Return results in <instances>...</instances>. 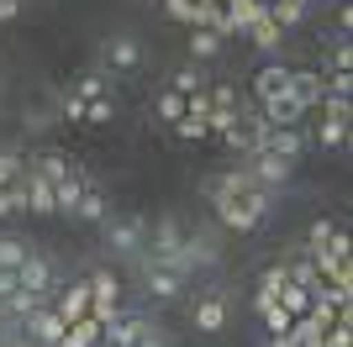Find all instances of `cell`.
<instances>
[{
	"label": "cell",
	"instance_id": "603a6c76",
	"mask_svg": "<svg viewBox=\"0 0 353 347\" xmlns=\"http://www.w3.org/2000/svg\"><path fill=\"white\" fill-rule=\"evenodd\" d=\"M159 116L169 121V127L185 121V95H179V90H163V95H159Z\"/></svg>",
	"mask_w": 353,
	"mask_h": 347
},
{
	"label": "cell",
	"instance_id": "484cf974",
	"mask_svg": "<svg viewBox=\"0 0 353 347\" xmlns=\"http://www.w3.org/2000/svg\"><path fill=\"white\" fill-rule=\"evenodd\" d=\"M21 258H27V242L21 237H0V269H16Z\"/></svg>",
	"mask_w": 353,
	"mask_h": 347
},
{
	"label": "cell",
	"instance_id": "8fae6325",
	"mask_svg": "<svg viewBox=\"0 0 353 347\" xmlns=\"http://www.w3.org/2000/svg\"><path fill=\"white\" fill-rule=\"evenodd\" d=\"M27 211H37V216H59V205H53V185L37 179L32 169H27Z\"/></svg>",
	"mask_w": 353,
	"mask_h": 347
},
{
	"label": "cell",
	"instance_id": "7402d4cb",
	"mask_svg": "<svg viewBox=\"0 0 353 347\" xmlns=\"http://www.w3.org/2000/svg\"><path fill=\"white\" fill-rule=\"evenodd\" d=\"M248 43H253V48H280V43H285V27H274V21L264 16L259 27H248Z\"/></svg>",
	"mask_w": 353,
	"mask_h": 347
},
{
	"label": "cell",
	"instance_id": "d6986e66",
	"mask_svg": "<svg viewBox=\"0 0 353 347\" xmlns=\"http://www.w3.org/2000/svg\"><path fill=\"white\" fill-rule=\"evenodd\" d=\"M111 242L121 247V253H137V242H143V221H117V227H111Z\"/></svg>",
	"mask_w": 353,
	"mask_h": 347
},
{
	"label": "cell",
	"instance_id": "d590c367",
	"mask_svg": "<svg viewBox=\"0 0 353 347\" xmlns=\"http://www.w3.org/2000/svg\"><path fill=\"white\" fill-rule=\"evenodd\" d=\"M332 69H353V48H348V43L332 48Z\"/></svg>",
	"mask_w": 353,
	"mask_h": 347
},
{
	"label": "cell",
	"instance_id": "8992f818",
	"mask_svg": "<svg viewBox=\"0 0 353 347\" xmlns=\"http://www.w3.org/2000/svg\"><path fill=\"white\" fill-rule=\"evenodd\" d=\"M253 101H259V105H264L269 101V95H280V90H290V69H285V63H269V69H259V74H253Z\"/></svg>",
	"mask_w": 353,
	"mask_h": 347
},
{
	"label": "cell",
	"instance_id": "4316f807",
	"mask_svg": "<svg viewBox=\"0 0 353 347\" xmlns=\"http://www.w3.org/2000/svg\"><path fill=\"white\" fill-rule=\"evenodd\" d=\"M74 95H79V101H105V79L101 74H85V79L74 85Z\"/></svg>",
	"mask_w": 353,
	"mask_h": 347
},
{
	"label": "cell",
	"instance_id": "836d02e7",
	"mask_svg": "<svg viewBox=\"0 0 353 347\" xmlns=\"http://www.w3.org/2000/svg\"><path fill=\"white\" fill-rule=\"evenodd\" d=\"M85 121H111V101H90L85 105Z\"/></svg>",
	"mask_w": 353,
	"mask_h": 347
},
{
	"label": "cell",
	"instance_id": "30bf717a",
	"mask_svg": "<svg viewBox=\"0 0 353 347\" xmlns=\"http://www.w3.org/2000/svg\"><path fill=\"white\" fill-rule=\"evenodd\" d=\"M179 284H185V279H179L174 269H163L159 258H148V289H153L159 300H174V295H179Z\"/></svg>",
	"mask_w": 353,
	"mask_h": 347
},
{
	"label": "cell",
	"instance_id": "ba28073f",
	"mask_svg": "<svg viewBox=\"0 0 353 347\" xmlns=\"http://www.w3.org/2000/svg\"><path fill=\"white\" fill-rule=\"evenodd\" d=\"M301 147H306V143H301V132H295V127H274V132H269V143H264V153L295 163V158H301Z\"/></svg>",
	"mask_w": 353,
	"mask_h": 347
},
{
	"label": "cell",
	"instance_id": "8d00e7d4",
	"mask_svg": "<svg viewBox=\"0 0 353 347\" xmlns=\"http://www.w3.org/2000/svg\"><path fill=\"white\" fill-rule=\"evenodd\" d=\"M85 105H90V101H79V95H69V101H63V116H69V121H85Z\"/></svg>",
	"mask_w": 353,
	"mask_h": 347
},
{
	"label": "cell",
	"instance_id": "e575fe53",
	"mask_svg": "<svg viewBox=\"0 0 353 347\" xmlns=\"http://www.w3.org/2000/svg\"><path fill=\"white\" fill-rule=\"evenodd\" d=\"M348 90H353V74L338 69V74H332V90H327V95H348Z\"/></svg>",
	"mask_w": 353,
	"mask_h": 347
},
{
	"label": "cell",
	"instance_id": "7a4b0ae2",
	"mask_svg": "<svg viewBox=\"0 0 353 347\" xmlns=\"http://www.w3.org/2000/svg\"><path fill=\"white\" fill-rule=\"evenodd\" d=\"M21 321H27V337H32L37 347H59V342H63V332H69V321L53 311V300H43L37 311H27Z\"/></svg>",
	"mask_w": 353,
	"mask_h": 347
},
{
	"label": "cell",
	"instance_id": "ab89813d",
	"mask_svg": "<svg viewBox=\"0 0 353 347\" xmlns=\"http://www.w3.org/2000/svg\"><path fill=\"white\" fill-rule=\"evenodd\" d=\"M259 6H269V0H259Z\"/></svg>",
	"mask_w": 353,
	"mask_h": 347
},
{
	"label": "cell",
	"instance_id": "277c9868",
	"mask_svg": "<svg viewBox=\"0 0 353 347\" xmlns=\"http://www.w3.org/2000/svg\"><path fill=\"white\" fill-rule=\"evenodd\" d=\"M259 111H264V121H269V127H295V121H301V101H295L290 90L269 95V101L259 105Z\"/></svg>",
	"mask_w": 353,
	"mask_h": 347
},
{
	"label": "cell",
	"instance_id": "ffe728a7",
	"mask_svg": "<svg viewBox=\"0 0 353 347\" xmlns=\"http://www.w3.org/2000/svg\"><path fill=\"white\" fill-rule=\"evenodd\" d=\"M74 211H79V221H105V195L95 185H85V195H79V205H74Z\"/></svg>",
	"mask_w": 353,
	"mask_h": 347
},
{
	"label": "cell",
	"instance_id": "ac0fdd59",
	"mask_svg": "<svg viewBox=\"0 0 353 347\" xmlns=\"http://www.w3.org/2000/svg\"><path fill=\"white\" fill-rule=\"evenodd\" d=\"M105 58H111V69H132L137 58H143V48H137L132 37H117V43L105 48Z\"/></svg>",
	"mask_w": 353,
	"mask_h": 347
},
{
	"label": "cell",
	"instance_id": "83f0119b",
	"mask_svg": "<svg viewBox=\"0 0 353 347\" xmlns=\"http://www.w3.org/2000/svg\"><path fill=\"white\" fill-rule=\"evenodd\" d=\"M174 137H185V143H201V137H211V132H206V121L185 116V121H174Z\"/></svg>",
	"mask_w": 353,
	"mask_h": 347
},
{
	"label": "cell",
	"instance_id": "4dcf8cb0",
	"mask_svg": "<svg viewBox=\"0 0 353 347\" xmlns=\"http://www.w3.org/2000/svg\"><path fill=\"white\" fill-rule=\"evenodd\" d=\"M332 231H338V227H332V216H322L316 227H311V247H306V253H316V247H322L327 237H332Z\"/></svg>",
	"mask_w": 353,
	"mask_h": 347
},
{
	"label": "cell",
	"instance_id": "7c38bea8",
	"mask_svg": "<svg viewBox=\"0 0 353 347\" xmlns=\"http://www.w3.org/2000/svg\"><path fill=\"white\" fill-rule=\"evenodd\" d=\"M59 347H101V321H95V316L69 321V332H63V342H59Z\"/></svg>",
	"mask_w": 353,
	"mask_h": 347
},
{
	"label": "cell",
	"instance_id": "52a82bcc",
	"mask_svg": "<svg viewBox=\"0 0 353 347\" xmlns=\"http://www.w3.org/2000/svg\"><path fill=\"white\" fill-rule=\"evenodd\" d=\"M79 195H85V174H74V169H69L59 185H53V205H59V216H74Z\"/></svg>",
	"mask_w": 353,
	"mask_h": 347
},
{
	"label": "cell",
	"instance_id": "e0dca14e",
	"mask_svg": "<svg viewBox=\"0 0 353 347\" xmlns=\"http://www.w3.org/2000/svg\"><path fill=\"white\" fill-rule=\"evenodd\" d=\"M179 242H185V231H179V221H174V216H163L159 227H153V253L163 258V253H174Z\"/></svg>",
	"mask_w": 353,
	"mask_h": 347
},
{
	"label": "cell",
	"instance_id": "3957f363",
	"mask_svg": "<svg viewBox=\"0 0 353 347\" xmlns=\"http://www.w3.org/2000/svg\"><path fill=\"white\" fill-rule=\"evenodd\" d=\"M290 95L301 101V111H311V105L327 101V79H322V74H311V69H301V74H290Z\"/></svg>",
	"mask_w": 353,
	"mask_h": 347
},
{
	"label": "cell",
	"instance_id": "5b68a950",
	"mask_svg": "<svg viewBox=\"0 0 353 347\" xmlns=\"http://www.w3.org/2000/svg\"><path fill=\"white\" fill-rule=\"evenodd\" d=\"M16 279H21V289H27V295H48V279H53V269H48V258L27 253V258L16 263Z\"/></svg>",
	"mask_w": 353,
	"mask_h": 347
},
{
	"label": "cell",
	"instance_id": "d6a6232c",
	"mask_svg": "<svg viewBox=\"0 0 353 347\" xmlns=\"http://www.w3.org/2000/svg\"><path fill=\"white\" fill-rule=\"evenodd\" d=\"M16 289H21V279H16V269H0V300H11Z\"/></svg>",
	"mask_w": 353,
	"mask_h": 347
},
{
	"label": "cell",
	"instance_id": "f546056e",
	"mask_svg": "<svg viewBox=\"0 0 353 347\" xmlns=\"http://www.w3.org/2000/svg\"><path fill=\"white\" fill-rule=\"evenodd\" d=\"M21 169H27V163L16 158V153H0V185H11V179H16Z\"/></svg>",
	"mask_w": 353,
	"mask_h": 347
},
{
	"label": "cell",
	"instance_id": "4fadbf2b",
	"mask_svg": "<svg viewBox=\"0 0 353 347\" xmlns=\"http://www.w3.org/2000/svg\"><path fill=\"white\" fill-rule=\"evenodd\" d=\"M195 326H201V332H221V326H227V300H221V295H206V300L195 305Z\"/></svg>",
	"mask_w": 353,
	"mask_h": 347
},
{
	"label": "cell",
	"instance_id": "f35d334b",
	"mask_svg": "<svg viewBox=\"0 0 353 347\" xmlns=\"http://www.w3.org/2000/svg\"><path fill=\"white\" fill-rule=\"evenodd\" d=\"M6 326H11V316H6V305H0V337H6Z\"/></svg>",
	"mask_w": 353,
	"mask_h": 347
},
{
	"label": "cell",
	"instance_id": "9c48e42d",
	"mask_svg": "<svg viewBox=\"0 0 353 347\" xmlns=\"http://www.w3.org/2000/svg\"><path fill=\"white\" fill-rule=\"evenodd\" d=\"M63 321H79V316H90V279H79V284H69L63 289V300L53 305Z\"/></svg>",
	"mask_w": 353,
	"mask_h": 347
},
{
	"label": "cell",
	"instance_id": "9a60e30c",
	"mask_svg": "<svg viewBox=\"0 0 353 347\" xmlns=\"http://www.w3.org/2000/svg\"><path fill=\"white\" fill-rule=\"evenodd\" d=\"M27 169L37 174V179H48V185H59L63 174H69V158H63V153H37V158H32Z\"/></svg>",
	"mask_w": 353,
	"mask_h": 347
},
{
	"label": "cell",
	"instance_id": "2e32d148",
	"mask_svg": "<svg viewBox=\"0 0 353 347\" xmlns=\"http://www.w3.org/2000/svg\"><path fill=\"white\" fill-rule=\"evenodd\" d=\"M274 305H280V311H290V316H306V311H311V289H301V284H290V279H285L280 295H274Z\"/></svg>",
	"mask_w": 353,
	"mask_h": 347
},
{
	"label": "cell",
	"instance_id": "74e56055",
	"mask_svg": "<svg viewBox=\"0 0 353 347\" xmlns=\"http://www.w3.org/2000/svg\"><path fill=\"white\" fill-rule=\"evenodd\" d=\"M132 347H163V337H153V332H148L143 342H132Z\"/></svg>",
	"mask_w": 353,
	"mask_h": 347
},
{
	"label": "cell",
	"instance_id": "f1b7e54d",
	"mask_svg": "<svg viewBox=\"0 0 353 347\" xmlns=\"http://www.w3.org/2000/svg\"><path fill=\"white\" fill-rule=\"evenodd\" d=\"M264 321H269V337H280V332H290V311H280V305H269V311H264Z\"/></svg>",
	"mask_w": 353,
	"mask_h": 347
},
{
	"label": "cell",
	"instance_id": "5bb4252c",
	"mask_svg": "<svg viewBox=\"0 0 353 347\" xmlns=\"http://www.w3.org/2000/svg\"><path fill=\"white\" fill-rule=\"evenodd\" d=\"M21 211H27V169L11 185H0V216H21Z\"/></svg>",
	"mask_w": 353,
	"mask_h": 347
},
{
	"label": "cell",
	"instance_id": "cb8c5ba5",
	"mask_svg": "<svg viewBox=\"0 0 353 347\" xmlns=\"http://www.w3.org/2000/svg\"><path fill=\"white\" fill-rule=\"evenodd\" d=\"M190 53H195V58H216V53H221V37H216V32H206V27H195Z\"/></svg>",
	"mask_w": 353,
	"mask_h": 347
},
{
	"label": "cell",
	"instance_id": "1f68e13d",
	"mask_svg": "<svg viewBox=\"0 0 353 347\" xmlns=\"http://www.w3.org/2000/svg\"><path fill=\"white\" fill-rule=\"evenodd\" d=\"M174 90H179V95H195V90H201V74H195V69H179L174 74Z\"/></svg>",
	"mask_w": 353,
	"mask_h": 347
},
{
	"label": "cell",
	"instance_id": "44dd1931",
	"mask_svg": "<svg viewBox=\"0 0 353 347\" xmlns=\"http://www.w3.org/2000/svg\"><path fill=\"white\" fill-rule=\"evenodd\" d=\"M301 16H306V6H295V0H269V21H274V27L290 32Z\"/></svg>",
	"mask_w": 353,
	"mask_h": 347
},
{
	"label": "cell",
	"instance_id": "6da1fadb",
	"mask_svg": "<svg viewBox=\"0 0 353 347\" xmlns=\"http://www.w3.org/2000/svg\"><path fill=\"white\" fill-rule=\"evenodd\" d=\"M211 205H216L221 227L253 231L269 216V189H259L248 174H221V179H211Z\"/></svg>",
	"mask_w": 353,
	"mask_h": 347
},
{
	"label": "cell",
	"instance_id": "d4e9b609",
	"mask_svg": "<svg viewBox=\"0 0 353 347\" xmlns=\"http://www.w3.org/2000/svg\"><path fill=\"white\" fill-rule=\"evenodd\" d=\"M117 295H121L117 274H105V269H101V274H90V300H117Z\"/></svg>",
	"mask_w": 353,
	"mask_h": 347
}]
</instances>
